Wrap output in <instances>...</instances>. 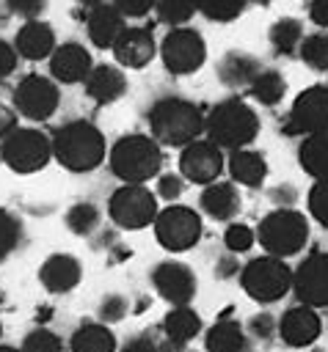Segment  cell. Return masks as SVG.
Segmentation results:
<instances>
[{"instance_id": "cell-1", "label": "cell", "mask_w": 328, "mask_h": 352, "mask_svg": "<svg viewBox=\"0 0 328 352\" xmlns=\"http://www.w3.org/2000/svg\"><path fill=\"white\" fill-rule=\"evenodd\" d=\"M204 113L196 102L182 96H160L152 102L146 121L160 146H187L204 132Z\"/></svg>"}, {"instance_id": "cell-2", "label": "cell", "mask_w": 328, "mask_h": 352, "mask_svg": "<svg viewBox=\"0 0 328 352\" xmlns=\"http://www.w3.org/2000/svg\"><path fill=\"white\" fill-rule=\"evenodd\" d=\"M52 157L72 173H88L105 162L107 143L96 124H91L85 118H74L55 129Z\"/></svg>"}, {"instance_id": "cell-3", "label": "cell", "mask_w": 328, "mask_h": 352, "mask_svg": "<svg viewBox=\"0 0 328 352\" xmlns=\"http://www.w3.org/2000/svg\"><path fill=\"white\" fill-rule=\"evenodd\" d=\"M110 173L124 184H146L149 179L160 176L163 168V148L152 135H121L107 154Z\"/></svg>"}, {"instance_id": "cell-4", "label": "cell", "mask_w": 328, "mask_h": 352, "mask_svg": "<svg viewBox=\"0 0 328 352\" xmlns=\"http://www.w3.org/2000/svg\"><path fill=\"white\" fill-rule=\"evenodd\" d=\"M204 132L221 148H229V151L245 148L259 135V116H256V110L248 102L232 96V99L218 102L207 113Z\"/></svg>"}, {"instance_id": "cell-5", "label": "cell", "mask_w": 328, "mask_h": 352, "mask_svg": "<svg viewBox=\"0 0 328 352\" xmlns=\"http://www.w3.org/2000/svg\"><path fill=\"white\" fill-rule=\"evenodd\" d=\"M256 242L278 258L295 256L309 242V220L292 206H281L270 214H265L256 226Z\"/></svg>"}, {"instance_id": "cell-6", "label": "cell", "mask_w": 328, "mask_h": 352, "mask_svg": "<svg viewBox=\"0 0 328 352\" xmlns=\"http://www.w3.org/2000/svg\"><path fill=\"white\" fill-rule=\"evenodd\" d=\"M240 286L251 300H256L262 305L278 302L292 289V270L287 267L284 258L267 253V256L251 258L240 270Z\"/></svg>"}, {"instance_id": "cell-7", "label": "cell", "mask_w": 328, "mask_h": 352, "mask_svg": "<svg viewBox=\"0 0 328 352\" xmlns=\"http://www.w3.org/2000/svg\"><path fill=\"white\" fill-rule=\"evenodd\" d=\"M0 160L14 173H36L52 160V138L33 126H17L0 140Z\"/></svg>"}, {"instance_id": "cell-8", "label": "cell", "mask_w": 328, "mask_h": 352, "mask_svg": "<svg viewBox=\"0 0 328 352\" xmlns=\"http://www.w3.org/2000/svg\"><path fill=\"white\" fill-rule=\"evenodd\" d=\"M157 212V192H152L146 184H121L107 201L110 220L124 231H141L152 226Z\"/></svg>"}, {"instance_id": "cell-9", "label": "cell", "mask_w": 328, "mask_h": 352, "mask_svg": "<svg viewBox=\"0 0 328 352\" xmlns=\"http://www.w3.org/2000/svg\"><path fill=\"white\" fill-rule=\"evenodd\" d=\"M160 60L165 72L176 77L193 74L207 60V41L196 28H187V25L171 28L160 41Z\"/></svg>"}, {"instance_id": "cell-10", "label": "cell", "mask_w": 328, "mask_h": 352, "mask_svg": "<svg viewBox=\"0 0 328 352\" xmlns=\"http://www.w3.org/2000/svg\"><path fill=\"white\" fill-rule=\"evenodd\" d=\"M152 226H154L157 242L168 253H185V250L196 248V242L201 239L198 212L190 206H182V204H171V206L160 209Z\"/></svg>"}, {"instance_id": "cell-11", "label": "cell", "mask_w": 328, "mask_h": 352, "mask_svg": "<svg viewBox=\"0 0 328 352\" xmlns=\"http://www.w3.org/2000/svg\"><path fill=\"white\" fill-rule=\"evenodd\" d=\"M61 102V88L55 80L44 77V74H25L11 94V104L14 110L28 118V121H47L55 116Z\"/></svg>"}, {"instance_id": "cell-12", "label": "cell", "mask_w": 328, "mask_h": 352, "mask_svg": "<svg viewBox=\"0 0 328 352\" xmlns=\"http://www.w3.org/2000/svg\"><path fill=\"white\" fill-rule=\"evenodd\" d=\"M226 168V157L223 148L218 143H212L209 138H196L193 143L182 146L179 154V173L185 176V182L193 184H212L218 182V176Z\"/></svg>"}, {"instance_id": "cell-13", "label": "cell", "mask_w": 328, "mask_h": 352, "mask_svg": "<svg viewBox=\"0 0 328 352\" xmlns=\"http://www.w3.org/2000/svg\"><path fill=\"white\" fill-rule=\"evenodd\" d=\"M328 132V85H309L292 102L287 116V135Z\"/></svg>"}, {"instance_id": "cell-14", "label": "cell", "mask_w": 328, "mask_h": 352, "mask_svg": "<svg viewBox=\"0 0 328 352\" xmlns=\"http://www.w3.org/2000/svg\"><path fill=\"white\" fill-rule=\"evenodd\" d=\"M292 292L311 308L328 305V253H311L298 264L292 272Z\"/></svg>"}, {"instance_id": "cell-15", "label": "cell", "mask_w": 328, "mask_h": 352, "mask_svg": "<svg viewBox=\"0 0 328 352\" xmlns=\"http://www.w3.org/2000/svg\"><path fill=\"white\" fill-rule=\"evenodd\" d=\"M152 283L157 289V294L171 302V305H190V300L196 297L198 292V280H196V272L182 264V261H160L154 270H152Z\"/></svg>"}, {"instance_id": "cell-16", "label": "cell", "mask_w": 328, "mask_h": 352, "mask_svg": "<svg viewBox=\"0 0 328 352\" xmlns=\"http://www.w3.org/2000/svg\"><path fill=\"white\" fill-rule=\"evenodd\" d=\"M154 55H157V41L152 30L141 25H127L113 44V58L124 69H143L152 63Z\"/></svg>"}, {"instance_id": "cell-17", "label": "cell", "mask_w": 328, "mask_h": 352, "mask_svg": "<svg viewBox=\"0 0 328 352\" xmlns=\"http://www.w3.org/2000/svg\"><path fill=\"white\" fill-rule=\"evenodd\" d=\"M47 60H50V74H52V80H55V82H63V85L85 82V77H88L91 69H94L91 52H88L83 44H77V41H63V44H58Z\"/></svg>"}, {"instance_id": "cell-18", "label": "cell", "mask_w": 328, "mask_h": 352, "mask_svg": "<svg viewBox=\"0 0 328 352\" xmlns=\"http://www.w3.org/2000/svg\"><path fill=\"white\" fill-rule=\"evenodd\" d=\"M320 333H322V319L306 302L284 311V316L278 319V336L287 346H311L320 338Z\"/></svg>"}, {"instance_id": "cell-19", "label": "cell", "mask_w": 328, "mask_h": 352, "mask_svg": "<svg viewBox=\"0 0 328 352\" xmlns=\"http://www.w3.org/2000/svg\"><path fill=\"white\" fill-rule=\"evenodd\" d=\"M124 28H127V19L113 3H99V6L88 8L85 30H88V41L96 50H113L116 38L121 36Z\"/></svg>"}, {"instance_id": "cell-20", "label": "cell", "mask_w": 328, "mask_h": 352, "mask_svg": "<svg viewBox=\"0 0 328 352\" xmlns=\"http://www.w3.org/2000/svg\"><path fill=\"white\" fill-rule=\"evenodd\" d=\"M14 47H17L19 58H25V60H44L58 47L55 44V30H52L50 22L39 19V16L25 19V25L14 36Z\"/></svg>"}, {"instance_id": "cell-21", "label": "cell", "mask_w": 328, "mask_h": 352, "mask_svg": "<svg viewBox=\"0 0 328 352\" xmlns=\"http://www.w3.org/2000/svg\"><path fill=\"white\" fill-rule=\"evenodd\" d=\"M83 278V267L72 253H52L41 270H39V280L50 294H66L72 292Z\"/></svg>"}, {"instance_id": "cell-22", "label": "cell", "mask_w": 328, "mask_h": 352, "mask_svg": "<svg viewBox=\"0 0 328 352\" xmlns=\"http://www.w3.org/2000/svg\"><path fill=\"white\" fill-rule=\"evenodd\" d=\"M83 85H85V94L96 104H113L116 99H121L127 94V77L113 63H94V69Z\"/></svg>"}, {"instance_id": "cell-23", "label": "cell", "mask_w": 328, "mask_h": 352, "mask_svg": "<svg viewBox=\"0 0 328 352\" xmlns=\"http://www.w3.org/2000/svg\"><path fill=\"white\" fill-rule=\"evenodd\" d=\"M198 206L212 220H232L240 212V206H243L240 190L234 187V182H212V184H204V190L198 195Z\"/></svg>"}, {"instance_id": "cell-24", "label": "cell", "mask_w": 328, "mask_h": 352, "mask_svg": "<svg viewBox=\"0 0 328 352\" xmlns=\"http://www.w3.org/2000/svg\"><path fill=\"white\" fill-rule=\"evenodd\" d=\"M262 72L259 58H254L251 52H240V50H229L221 60H218V80L226 88H251L254 77Z\"/></svg>"}, {"instance_id": "cell-25", "label": "cell", "mask_w": 328, "mask_h": 352, "mask_svg": "<svg viewBox=\"0 0 328 352\" xmlns=\"http://www.w3.org/2000/svg\"><path fill=\"white\" fill-rule=\"evenodd\" d=\"M226 168L232 173V182L243 187H262V182L267 179V160L262 151H254V148L229 151Z\"/></svg>"}, {"instance_id": "cell-26", "label": "cell", "mask_w": 328, "mask_h": 352, "mask_svg": "<svg viewBox=\"0 0 328 352\" xmlns=\"http://www.w3.org/2000/svg\"><path fill=\"white\" fill-rule=\"evenodd\" d=\"M163 333L171 346H185L201 333V316L190 305H174L163 319Z\"/></svg>"}, {"instance_id": "cell-27", "label": "cell", "mask_w": 328, "mask_h": 352, "mask_svg": "<svg viewBox=\"0 0 328 352\" xmlns=\"http://www.w3.org/2000/svg\"><path fill=\"white\" fill-rule=\"evenodd\" d=\"M298 162L311 179H328V132L303 135L298 146Z\"/></svg>"}, {"instance_id": "cell-28", "label": "cell", "mask_w": 328, "mask_h": 352, "mask_svg": "<svg viewBox=\"0 0 328 352\" xmlns=\"http://www.w3.org/2000/svg\"><path fill=\"white\" fill-rule=\"evenodd\" d=\"M72 352H116V336L105 322H85L69 338Z\"/></svg>"}, {"instance_id": "cell-29", "label": "cell", "mask_w": 328, "mask_h": 352, "mask_svg": "<svg viewBox=\"0 0 328 352\" xmlns=\"http://www.w3.org/2000/svg\"><path fill=\"white\" fill-rule=\"evenodd\" d=\"M207 352H245V330L240 322L223 316L204 336Z\"/></svg>"}, {"instance_id": "cell-30", "label": "cell", "mask_w": 328, "mask_h": 352, "mask_svg": "<svg viewBox=\"0 0 328 352\" xmlns=\"http://www.w3.org/2000/svg\"><path fill=\"white\" fill-rule=\"evenodd\" d=\"M267 38H270V47L276 55H292V52H298L300 41H303V22L295 16H281L270 25Z\"/></svg>"}, {"instance_id": "cell-31", "label": "cell", "mask_w": 328, "mask_h": 352, "mask_svg": "<svg viewBox=\"0 0 328 352\" xmlns=\"http://www.w3.org/2000/svg\"><path fill=\"white\" fill-rule=\"evenodd\" d=\"M248 91H251V96H254L259 104L273 107V104H278V102L284 99V94H287V80H284L281 72L262 66V72L254 77V82H251Z\"/></svg>"}, {"instance_id": "cell-32", "label": "cell", "mask_w": 328, "mask_h": 352, "mask_svg": "<svg viewBox=\"0 0 328 352\" xmlns=\"http://www.w3.org/2000/svg\"><path fill=\"white\" fill-rule=\"evenodd\" d=\"M198 11V0H157L154 3V14L163 25L168 28H179L187 25Z\"/></svg>"}, {"instance_id": "cell-33", "label": "cell", "mask_w": 328, "mask_h": 352, "mask_svg": "<svg viewBox=\"0 0 328 352\" xmlns=\"http://www.w3.org/2000/svg\"><path fill=\"white\" fill-rule=\"evenodd\" d=\"M298 58L314 72H328V33L303 36V41L298 47Z\"/></svg>"}, {"instance_id": "cell-34", "label": "cell", "mask_w": 328, "mask_h": 352, "mask_svg": "<svg viewBox=\"0 0 328 352\" xmlns=\"http://www.w3.org/2000/svg\"><path fill=\"white\" fill-rule=\"evenodd\" d=\"M66 228L77 236H88L96 226H99V209L91 204V201H80V204H72L69 212H66Z\"/></svg>"}, {"instance_id": "cell-35", "label": "cell", "mask_w": 328, "mask_h": 352, "mask_svg": "<svg viewBox=\"0 0 328 352\" xmlns=\"http://www.w3.org/2000/svg\"><path fill=\"white\" fill-rule=\"evenodd\" d=\"M251 0H198V14L209 22H234Z\"/></svg>"}, {"instance_id": "cell-36", "label": "cell", "mask_w": 328, "mask_h": 352, "mask_svg": "<svg viewBox=\"0 0 328 352\" xmlns=\"http://www.w3.org/2000/svg\"><path fill=\"white\" fill-rule=\"evenodd\" d=\"M22 242V223L8 209H0V261L8 258Z\"/></svg>"}, {"instance_id": "cell-37", "label": "cell", "mask_w": 328, "mask_h": 352, "mask_svg": "<svg viewBox=\"0 0 328 352\" xmlns=\"http://www.w3.org/2000/svg\"><path fill=\"white\" fill-rule=\"evenodd\" d=\"M256 242V231L245 223H229V228L223 231V245L229 253H245L251 250Z\"/></svg>"}, {"instance_id": "cell-38", "label": "cell", "mask_w": 328, "mask_h": 352, "mask_svg": "<svg viewBox=\"0 0 328 352\" xmlns=\"http://www.w3.org/2000/svg\"><path fill=\"white\" fill-rule=\"evenodd\" d=\"M22 352H63V341L52 333V330H44V327H36L30 330L25 338H22Z\"/></svg>"}, {"instance_id": "cell-39", "label": "cell", "mask_w": 328, "mask_h": 352, "mask_svg": "<svg viewBox=\"0 0 328 352\" xmlns=\"http://www.w3.org/2000/svg\"><path fill=\"white\" fill-rule=\"evenodd\" d=\"M309 214L328 228V179H314L309 190Z\"/></svg>"}, {"instance_id": "cell-40", "label": "cell", "mask_w": 328, "mask_h": 352, "mask_svg": "<svg viewBox=\"0 0 328 352\" xmlns=\"http://www.w3.org/2000/svg\"><path fill=\"white\" fill-rule=\"evenodd\" d=\"M127 311H130L127 297H121V294H105L102 302H99V322H105V324L121 322L127 316Z\"/></svg>"}, {"instance_id": "cell-41", "label": "cell", "mask_w": 328, "mask_h": 352, "mask_svg": "<svg viewBox=\"0 0 328 352\" xmlns=\"http://www.w3.org/2000/svg\"><path fill=\"white\" fill-rule=\"evenodd\" d=\"M157 198H165V201H176L185 190V176L182 173H160L157 176Z\"/></svg>"}, {"instance_id": "cell-42", "label": "cell", "mask_w": 328, "mask_h": 352, "mask_svg": "<svg viewBox=\"0 0 328 352\" xmlns=\"http://www.w3.org/2000/svg\"><path fill=\"white\" fill-rule=\"evenodd\" d=\"M6 8H8V14H14V16L36 19V16L47 8V0H6Z\"/></svg>"}, {"instance_id": "cell-43", "label": "cell", "mask_w": 328, "mask_h": 352, "mask_svg": "<svg viewBox=\"0 0 328 352\" xmlns=\"http://www.w3.org/2000/svg\"><path fill=\"white\" fill-rule=\"evenodd\" d=\"M110 3L124 14V19H141L149 11H154L157 0H110Z\"/></svg>"}, {"instance_id": "cell-44", "label": "cell", "mask_w": 328, "mask_h": 352, "mask_svg": "<svg viewBox=\"0 0 328 352\" xmlns=\"http://www.w3.org/2000/svg\"><path fill=\"white\" fill-rule=\"evenodd\" d=\"M248 330L256 336V338H262V341H267L270 336H273V330H278V322L267 314V311H262V314H254L251 316V322H248Z\"/></svg>"}, {"instance_id": "cell-45", "label": "cell", "mask_w": 328, "mask_h": 352, "mask_svg": "<svg viewBox=\"0 0 328 352\" xmlns=\"http://www.w3.org/2000/svg\"><path fill=\"white\" fill-rule=\"evenodd\" d=\"M17 63H19V52H17V47L0 38V80L11 77V74L17 72Z\"/></svg>"}, {"instance_id": "cell-46", "label": "cell", "mask_w": 328, "mask_h": 352, "mask_svg": "<svg viewBox=\"0 0 328 352\" xmlns=\"http://www.w3.org/2000/svg\"><path fill=\"white\" fill-rule=\"evenodd\" d=\"M119 352H163V346L152 333H141V336H132Z\"/></svg>"}, {"instance_id": "cell-47", "label": "cell", "mask_w": 328, "mask_h": 352, "mask_svg": "<svg viewBox=\"0 0 328 352\" xmlns=\"http://www.w3.org/2000/svg\"><path fill=\"white\" fill-rule=\"evenodd\" d=\"M309 19L317 28H328V0H311L309 3Z\"/></svg>"}, {"instance_id": "cell-48", "label": "cell", "mask_w": 328, "mask_h": 352, "mask_svg": "<svg viewBox=\"0 0 328 352\" xmlns=\"http://www.w3.org/2000/svg\"><path fill=\"white\" fill-rule=\"evenodd\" d=\"M17 110H8V107H0V140L6 138V135H11L14 129H17Z\"/></svg>"}, {"instance_id": "cell-49", "label": "cell", "mask_w": 328, "mask_h": 352, "mask_svg": "<svg viewBox=\"0 0 328 352\" xmlns=\"http://www.w3.org/2000/svg\"><path fill=\"white\" fill-rule=\"evenodd\" d=\"M215 272H218L221 278H229V275L240 272V264H237V261L229 256V258H223V261H221V267H215Z\"/></svg>"}, {"instance_id": "cell-50", "label": "cell", "mask_w": 328, "mask_h": 352, "mask_svg": "<svg viewBox=\"0 0 328 352\" xmlns=\"http://www.w3.org/2000/svg\"><path fill=\"white\" fill-rule=\"evenodd\" d=\"M85 8H94V6H99V3H107V0H80Z\"/></svg>"}, {"instance_id": "cell-51", "label": "cell", "mask_w": 328, "mask_h": 352, "mask_svg": "<svg viewBox=\"0 0 328 352\" xmlns=\"http://www.w3.org/2000/svg\"><path fill=\"white\" fill-rule=\"evenodd\" d=\"M0 352H22V349H17V346H8V344H0Z\"/></svg>"}, {"instance_id": "cell-52", "label": "cell", "mask_w": 328, "mask_h": 352, "mask_svg": "<svg viewBox=\"0 0 328 352\" xmlns=\"http://www.w3.org/2000/svg\"><path fill=\"white\" fill-rule=\"evenodd\" d=\"M0 336H3V322H0Z\"/></svg>"}]
</instances>
